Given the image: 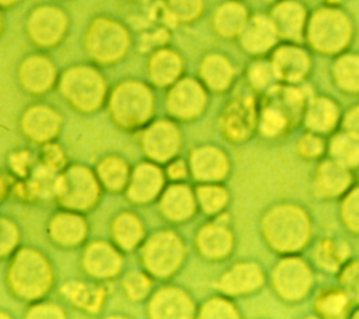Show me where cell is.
<instances>
[{
  "label": "cell",
  "instance_id": "obj_1",
  "mask_svg": "<svg viewBox=\"0 0 359 319\" xmlns=\"http://www.w3.org/2000/svg\"><path fill=\"white\" fill-rule=\"evenodd\" d=\"M314 232L313 217L300 203L280 200L271 204L261 215L259 234L265 245L280 255L302 253Z\"/></svg>",
  "mask_w": 359,
  "mask_h": 319
},
{
  "label": "cell",
  "instance_id": "obj_2",
  "mask_svg": "<svg viewBox=\"0 0 359 319\" xmlns=\"http://www.w3.org/2000/svg\"><path fill=\"white\" fill-rule=\"evenodd\" d=\"M310 95L302 84L278 83L258 99L257 134L266 140L286 136L299 123Z\"/></svg>",
  "mask_w": 359,
  "mask_h": 319
},
{
  "label": "cell",
  "instance_id": "obj_3",
  "mask_svg": "<svg viewBox=\"0 0 359 319\" xmlns=\"http://www.w3.org/2000/svg\"><path fill=\"white\" fill-rule=\"evenodd\" d=\"M353 38V22L338 6L325 4L309 14L304 42L320 55L337 56L346 50Z\"/></svg>",
  "mask_w": 359,
  "mask_h": 319
},
{
  "label": "cell",
  "instance_id": "obj_4",
  "mask_svg": "<svg viewBox=\"0 0 359 319\" xmlns=\"http://www.w3.org/2000/svg\"><path fill=\"white\" fill-rule=\"evenodd\" d=\"M7 277L13 292L25 301H34L45 295L52 287L53 280L46 257L31 248L15 253Z\"/></svg>",
  "mask_w": 359,
  "mask_h": 319
},
{
  "label": "cell",
  "instance_id": "obj_5",
  "mask_svg": "<svg viewBox=\"0 0 359 319\" xmlns=\"http://www.w3.org/2000/svg\"><path fill=\"white\" fill-rule=\"evenodd\" d=\"M268 281L280 301L299 304L313 292L314 269L300 253L280 255L271 269Z\"/></svg>",
  "mask_w": 359,
  "mask_h": 319
},
{
  "label": "cell",
  "instance_id": "obj_6",
  "mask_svg": "<svg viewBox=\"0 0 359 319\" xmlns=\"http://www.w3.org/2000/svg\"><path fill=\"white\" fill-rule=\"evenodd\" d=\"M55 196L65 210L86 211L98 200V179L88 168L72 165L57 176Z\"/></svg>",
  "mask_w": 359,
  "mask_h": 319
},
{
  "label": "cell",
  "instance_id": "obj_7",
  "mask_svg": "<svg viewBox=\"0 0 359 319\" xmlns=\"http://www.w3.org/2000/svg\"><path fill=\"white\" fill-rule=\"evenodd\" d=\"M258 101L251 92L233 97L222 111L219 127L222 134L234 144L248 141L257 134Z\"/></svg>",
  "mask_w": 359,
  "mask_h": 319
},
{
  "label": "cell",
  "instance_id": "obj_8",
  "mask_svg": "<svg viewBox=\"0 0 359 319\" xmlns=\"http://www.w3.org/2000/svg\"><path fill=\"white\" fill-rule=\"evenodd\" d=\"M184 242L171 231H160L149 238L142 250L144 267L154 277H168L182 263Z\"/></svg>",
  "mask_w": 359,
  "mask_h": 319
},
{
  "label": "cell",
  "instance_id": "obj_9",
  "mask_svg": "<svg viewBox=\"0 0 359 319\" xmlns=\"http://www.w3.org/2000/svg\"><path fill=\"white\" fill-rule=\"evenodd\" d=\"M268 59L282 84H303L311 71V55L302 43L279 42Z\"/></svg>",
  "mask_w": 359,
  "mask_h": 319
},
{
  "label": "cell",
  "instance_id": "obj_10",
  "mask_svg": "<svg viewBox=\"0 0 359 319\" xmlns=\"http://www.w3.org/2000/svg\"><path fill=\"white\" fill-rule=\"evenodd\" d=\"M355 183L353 171L327 155L317 161L311 176V192L318 200H339Z\"/></svg>",
  "mask_w": 359,
  "mask_h": 319
},
{
  "label": "cell",
  "instance_id": "obj_11",
  "mask_svg": "<svg viewBox=\"0 0 359 319\" xmlns=\"http://www.w3.org/2000/svg\"><path fill=\"white\" fill-rule=\"evenodd\" d=\"M266 281V273L258 262L238 260L222 273L217 280V290L230 298L245 297L259 291Z\"/></svg>",
  "mask_w": 359,
  "mask_h": 319
},
{
  "label": "cell",
  "instance_id": "obj_12",
  "mask_svg": "<svg viewBox=\"0 0 359 319\" xmlns=\"http://www.w3.org/2000/svg\"><path fill=\"white\" fill-rule=\"evenodd\" d=\"M282 42H304L309 11L299 0H276L268 13Z\"/></svg>",
  "mask_w": 359,
  "mask_h": 319
},
{
  "label": "cell",
  "instance_id": "obj_13",
  "mask_svg": "<svg viewBox=\"0 0 359 319\" xmlns=\"http://www.w3.org/2000/svg\"><path fill=\"white\" fill-rule=\"evenodd\" d=\"M342 113L344 111L339 104L330 95H310L303 112L302 125L304 130L328 137L339 129Z\"/></svg>",
  "mask_w": 359,
  "mask_h": 319
},
{
  "label": "cell",
  "instance_id": "obj_14",
  "mask_svg": "<svg viewBox=\"0 0 359 319\" xmlns=\"http://www.w3.org/2000/svg\"><path fill=\"white\" fill-rule=\"evenodd\" d=\"M231 169L227 153L213 144H203L195 148L189 157V171L201 183L222 182Z\"/></svg>",
  "mask_w": 359,
  "mask_h": 319
},
{
  "label": "cell",
  "instance_id": "obj_15",
  "mask_svg": "<svg viewBox=\"0 0 359 319\" xmlns=\"http://www.w3.org/2000/svg\"><path fill=\"white\" fill-rule=\"evenodd\" d=\"M240 45L254 57H265L279 43V35L268 14H254L238 34Z\"/></svg>",
  "mask_w": 359,
  "mask_h": 319
},
{
  "label": "cell",
  "instance_id": "obj_16",
  "mask_svg": "<svg viewBox=\"0 0 359 319\" xmlns=\"http://www.w3.org/2000/svg\"><path fill=\"white\" fill-rule=\"evenodd\" d=\"M222 214L201 227L196 234L198 250L209 260L227 259L236 245L233 229L229 227L227 221L222 220Z\"/></svg>",
  "mask_w": 359,
  "mask_h": 319
},
{
  "label": "cell",
  "instance_id": "obj_17",
  "mask_svg": "<svg viewBox=\"0 0 359 319\" xmlns=\"http://www.w3.org/2000/svg\"><path fill=\"white\" fill-rule=\"evenodd\" d=\"M142 146L151 160L164 162L172 158L181 146L180 130L168 120L154 122L142 134Z\"/></svg>",
  "mask_w": 359,
  "mask_h": 319
},
{
  "label": "cell",
  "instance_id": "obj_18",
  "mask_svg": "<svg viewBox=\"0 0 359 319\" xmlns=\"http://www.w3.org/2000/svg\"><path fill=\"white\" fill-rule=\"evenodd\" d=\"M349 259L351 246L342 238L323 236L311 248V264L323 273L337 274Z\"/></svg>",
  "mask_w": 359,
  "mask_h": 319
},
{
  "label": "cell",
  "instance_id": "obj_19",
  "mask_svg": "<svg viewBox=\"0 0 359 319\" xmlns=\"http://www.w3.org/2000/svg\"><path fill=\"white\" fill-rule=\"evenodd\" d=\"M163 171L149 162L137 164L129 176L128 197L135 203H147L153 200L163 189Z\"/></svg>",
  "mask_w": 359,
  "mask_h": 319
},
{
  "label": "cell",
  "instance_id": "obj_20",
  "mask_svg": "<svg viewBox=\"0 0 359 319\" xmlns=\"http://www.w3.org/2000/svg\"><path fill=\"white\" fill-rule=\"evenodd\" d=\"M149 311L156 318H189L194 316L195 306L185 291L177 287H164L151 297Z\"/></svg>",
  "mask_w": 359,
  "mask_h": 319
},
{
  "label": "cell",
  "instance_id": "obj_21",
  "mask_svg": "<svg viewBox=\"0 0 359 319\" xmlns=\"http://www.w3.org/2000/svg\"><path fill=\"white\" fill-rule=\"evenodd\" d=\"M119 252L107 242L90 243L83 253V267L95 278H111L121 269Z\"/></svg>",
  "mask_w": 359,
  "mask_h": 319
},
{
  "label": "cell",
  "instance_id": "obj_22",
  "mask_svg": "<svg viewBox=\"0 0 359 319\" xmlns=\"http://www.w3.org/2000/svg\"><path fill=\"white\" fill-rule=\"evenodd\" d=\"M195 190L188 185L175 183L168 186L160 199V210L163 215L174 222L187 221L196 211Z\"/></svg>",
  "mask_w": 359,
  "mask_h": 319
},
{
  "label": "cell",
  "instance_id": "obj_23",
  "mask_svg": "<svg viewBox=\"0 0 359 319\" xmlns=\"http://www.w3.org/2000/svg\"><path fill=\"white\" fill-rule=\"evenodd\" d=\"M151 104L144 94L121 95L112 104L111 112L118 125L126 129H137L146 125Z\"/></svg>",
  "mask_w": 359,
  "mask_h": 319
},
{
  "label": "cell",
  "instance_id": "obj_24",
  "mask_svg": "<svg viewBox=\"0 0 359 319\" xmlns=\"http://www.w3.org/2000/svg\"><path fill=\"white\" fill-rule=\"evenodd\" d=\"M22 133L32 141L48 143L57 136L60 119L55 111L45 106H35L25 112L21 122Z\"/></svg>",
  "mask_w": 359,
  "mask_h": 319
},
{
  "label": "cell",
  "instance_id": "obj_25",
  "mask_svg": "<svg viewBox=\"0 0 359 319\" xmlns=\"http://www.w3.org/2000/svg\"><path fill=\"white\" fill-rule=\"evenodd\" d=\"M87 234L86 220L77 211L63 210L55 214L49 222V236L62 246L79 245Z\"/></svg>",
  "mask_w": 359,
  "mask_h": 319
},
{
  "label": "cell",
  "instance_id": "obj_26",
  "mask_svg": "<svg viewBox=\"0 0 359 319\" xmlns=\"http://www.w3.org/2000/svg\"><path fill=\"white\" fill-rule=\"evenodd\" d=\"M353 304L348 294L337 285H327L320 288L314 294L313 309L314 312L324 319H341L348 318Z\"/></svg>",
  "mask_w": 359,
  "mask_h": 319
},
{
  "label": "cell",
  "instance_id": "obj_27",
  "mask_svg": "<svg viewBox=\"0 0 359 319\" xmlns=\"http://www.w3.org/2000/svg\"><path fill=\"white\" fill-rule=\"evenodd\" d=\"M334 85L349 95L359 94V53L342 52L335 56L331 64Z\"/></svg>",
  "mask_w": 359,
  "mask_h": 319
},
{
  "label": "cell",
  "instance_id": "obj_28",
  "mask_svg": "<svg viewBox=\"0 0 359 319\" xmlns=\"http://www.w3.org/2000/svg\"><path fill=\"white\" fill-rule=\"evenodd\" d=\"M327 157L351 171H359V139L338 129L327 139Z\"/></svg>",
  "mask_w": 359,
  "mask_h": 319
},
{
  "label": "cell",
  "instance_id": "obj_29",
  "mask_svg": "<svg viewBox=\"0 0 359 319\" xmlns=\"http://www.w3.org/2000/svg\"><path fill=\"white\" fill-rule=\"evenodd\" d=\"M195 197L198 208L210 217H217L224 213L230 201V193L220 182L201 183L195 189Z\"/></svg>",
  "mask_w": 359,
  "mask_h": 319
},
{
  "label": "cell",
  "instance_id": "obj_30",
  "mask_svg": "<svg viewBox=\"0 0 359 319\" xmlns=\"http://www.w3.org/2000/svg\"><path fill=\"white\" fill-rule=\"evenodd\" d=\"M112 236L121 249L130 250L136 248L143 236L140 220L132 213L118 214L112 222Z\"/></svg>",
  "mask_w": 359,
  "mask_h": 319
},
{
  "label": "cell",
  "instance_id": "obj_31",
  "mask_svg": "<svg viewBox=\"0 0 359 319\" xmlns=\"http://www.w3.org/2000/svg\"><path fill=\"white\" fill-rule=\"evenodd\" d=\"M206 104V97L198 85H187L180 95L170 102V112L181 119H192L198 116Z\"/></svg>",
  "mask_w": 359,
  "mask_h": 319
},
{
  "label": "cell",
  "instance_id": "obj_32",
  "mask_svg": "<svg viewBox=\"0 0 359 319\" xmlns=\"http://www.w3.org/2000/svg\"><path fill=\"white\" fill-rule=\"evenodd\" d=\"M97 176L107 189L116 192L128 186L130 173L123 160L115 155H108L98 164Z\"/></svg>",
  "mask_w": 359,
  "mask_h": 319
},
{
  "label": "cell",
  "instance_id": "obj_33",
  "mask_svg": "<svg viewBox=\"0 0 359 319\" xmlns=\"http://www.w3.org/2000/svg\"><path fill=\"white\" fill-rule=\"evenodd\" d=\"M203 77L212 90L224 91L233 81L234 69L226 57L213 55L203 64Z\"/></svg>",
  "mask_w": 359,
  "mask_h": 319
},
{
  "label": "cell",
  "instance_id": "obj_34",
  "mask_svg": "<svg viewBox=\"0 0 359 319\" xmlns=\"http://www.w3.org/2000/svg\"><path fill=\"white\" fill-rule=\"evenodd\" d=\"M248 11L240 3H230L223 6L217 15V29L223 36H234L241 32L245 22L248 21Z\"/></svg>",
  "mask_w": 359,
  "mask_h": 319
},
{
  "label": "cell",
  "instance_id": "obj_35",
  "mask_svg": "<svg viewBox=\"0 0 359 319\" xmlns=\"http://www.w3.org/2000/svg\"><path fill=\"white\" fill-rule=\"evenodd\" d=\"M339 220L344 228L355 236H359V183L339 199Z\"/></svg>",
  "mask_w": 359,
  "mask_h": 319
},
{
  "label": "cell",
  "instance_id": "obj_36",
  "mask_svg": "<svg viewBox=\"0 0 359 319\" xmlns=\"http://www.w3.org/2000/svg\"><path fill=\"white\" fill-rule=\"evenodd\" d=\"M247 81L250 88L255 92H259L261 95L278 84L268 57H255V60L248 66Z\"/></svg>",
  "mask_w": 359,
  "mask_h": 319
},
{
  "label": "cell",
  "instance_id": "obj_37",
  "mask_svg": "<svg viewBox=\"0 0 359 319\" xmlns=\"http://www.w3.org/2000/svg\"><path fill=\"white\" fill-rule=\"evenodd\" d=\"M327 139L318 133L304 130L296 140V153L304 161H320L327 155Z\"/></svg>",
  "mask_w": 359,
  "mask_h": 319
},
{
  "label": "cell",
  "instance_id": "obj_38",
  "mask_svg": "<svg viewBox=\"0 0 359 319\" xmlns=\"http://www.w3.org/2000/svg\"><path fill=\"white\" fill-rule=\"evenodd\" d=\"M63 291L72 304L83 309H97L102 298L97 287H90L81 283H70Z\"/></svg>",
  "mask_w": 359,
  "mask_h": 319
},
{
  "label": "cell",
  "instance_id": "obj_39",
  "mask_svg": "<svg viewBox=\"0 0 359 319\" xmlns=\"http://www.w3.org/2000/svg\"><path fill=\"white\" fill-rule=\"evenodd\" d=\"M199 318H240L237 305L227 295H216L208 298L198 313Z\"/></svg>",
  "mask_w": 359,
  "mask_h": 319
},
{
  "label": "cell",
  "instance_id": "obj_40",
  "mask_svg": "<svg viewBox=\"0 0 359 319\" xmlns=\"http://www.w3.org/2000/svg\"><path fill=\"white\" fill-rule=\"evenodd\" d=\"M337 280L352 304L359 305V259H349L337 273Z\"/></svg>",
  "mask_w": 359,
  "mask_h": 319
},
{
  "label": "cell",
  "instance_id": "obj_41",
  "mask_svg": "<svg viewBox=\"0 0 359 319\" xmlns=\"http://www.w3.org/2000/svg\"><path fill=\"white\" fill-rule=\"evenodd\" d=\"M18 238L17 225L8 218H0V257L7 256L14 249Z\"/></svg>",
  "mask_w": 359,
  "mask_h": 319
},
{
  "label": "cell",
  "instance_id": "obj_42",
  "mask_svg": "<svg viewBox=\"0 0 359 319\" xmlns=\"http://www.w3.org/2000/svg\"><path fill=\"white\" fill-rule=\"evenodd\" d=\"M150 288V281L144 274L140 273H130L123 280V290L126 291V295L139 299L147 294Z\"/></svg>",
  "mask_w": 359,
  "mask_h": 319
},
{
  "label": "cell",
  "instance_id": "obj_43",
  "mask_svg": "<svg viewBox=\"0 0 359 319\" xmlns=\"http://www.w3.org/2000/svg\"><path fill=\"white\" fill-rule=\"evenodd\" d=\"M41 164L56 171V169H60L65 164V154H63V150L53 144L52 141H48V143H43L42 147H41Z\"/></svg>",
  "mask_w": 359,
  "mask_h": 319
},
{
  "label": "cell",
  "instance_id": "obj_44",
  "mask_svg": "<svg viewBox=\"0 0 359 319\" xmlns=\"http://www.w3.org/2000/svg\"><path fill=\"white\" fill-rule=\"evenodd\" d=\"M8 166L20 178H25L29 173L31 165V153L27 150H18L8 157Z\"/></svg>",
  "mask_w": 359,
  "mask_h": 319
},
{
  "label": "cell",
  "instance_id": "obj_45",
  "mask_svg": "<svg viewBox=\"0 0 359 319\" xmlns=\"http://www.w3.org/2000/svg\"><path fill=\"white\" fill-rule=\"evenodd\" d=\"M339 129L356 136L359 139V102L352 105L342 113Z\"/></svg>",
  "mask_w": 359,
  "mask_h": 319
},
{
  "label": "cell",
  "instance_id": "obj_46",
  "mask_svg": "<svg viewBox=\"0 0 359 319\" xmlns=\"http://www.w3.org/2000/svg\"><path fill=\"white\" fill-rule=\"evenodd\" d=\"M62 311L63 309H60L55 304L42 302V304L32 306L31 312L27 316H29V318H60V316H65V313Z\"/></svg>",
  "mask_w": 359,
  "mask_h": 319
},
{
  "label": "cell",
  "instance_id": "obj_47",
  "mask_svg": "<svg viewBox=\"0 0 359 319\" xmlns=\"http://www.w3.org/2000/svg\"><path fill=\"white\" fill-rule=\"evenodd\" d=\"M187 162L184 160H174L168 168H167V173L170 175V178L178 180V179H184L187 176Z\"/></svg>",
  "mask_w": 359,
  "mask_h": 319
},
{
  "label": "cell",
  "instance_id": "obj_48",
  "mask_svg": "<svg viewBox=\"0 0 359 319\" xmlns=\"http://www.w3.org/2000/svg\"><path fill=\"white\" fill-rule=\"evenodd\" d=\"M6 192H7V183H6L4 178H1V176H0V201L3 200V197H4Z\"/></svg>",
  "mask_w": 359,
  "mask_h": 319
},
{
  "label": "cell",
  "instance_id": "obj_49",
  "mask_svg": "<svg viewBox=\"0 0 359 319\" xmlns=\"http://www.w3.org/2000/svg\"><path fill=\"white\" fill-rule=\"evenodd\" d=\"M349 318H359V305H356V308H352Z\"/></svg>",
  "mask_w": 359,
  "mask_h": 319
},
{
  "label": "cell",
  "instance_id": "obj_50",
  "mask_svg": "<svg viewBox=\"0 0 359 319\" xmlns=\"http://www.w3.org/2000/svg\"><path fill=\"white\" fill-rule=\"evenodd\" d=\"M342 0H327V4H332V6H337L338 3H341Z\"/></svg>",
  "mask_w": 359,
  "mask_h": 319
},
{
  "label": "cell",
  "instance_id": "obj_51",
  "mask_svg": "<svg viewBox=\"0 0 359 319\" xmlns=\"http://www.w3.org/2000/svg\"><path fill=\"white\" fill-rule=\"evenodd\" d=\"M268 1H272V3H273V1H276V0H268Z\"/></svg>",
  "mask_w": 359,
  "mask_h": 319
}]
</instances>
